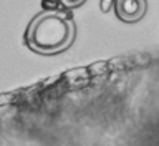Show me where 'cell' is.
Here are the masks:
<instances>
[{"mask_svg": "<svg viewBox=\"0 0 159 146\" xmlns=\"http://www.w3.org/2000/svg\"><path fill=\"white\" fill-rule=\"evenodd\" d=\"M66 40V25L60 18L42 20L35 30V43L42 47H57Z\"/></svg>", "mask_w": 159, "mask_h": 146, "instance_id": "obj_1", "label": "cell"}, {"mask_svg": "<svg viewBox=\"0 0 159 146\" xmlns=\"http://www.w3.org/2000/svg\"><path fill=\"white\" fill-rule=\"evenodd\" d=\"M143 12V2L141 0H119L118 2V13L126 20H134Z\"/></svg>", "mask_w": 159, "mask_h": 146, "instance_id": "obj_2", "label": "cell"}, {"mask_svg": "<svg viewBox=\"0 0 159 146\" xmlns=\"http://www.w3.org/2000/svg\"><path fill=\"white\" fill-rule=\"evenodd\" d=\"M71 2H78V0H71Z\"/></svg>", "mask_w": 159, "mask_h": 146, "instance_id": "obj_10", "label": "cell"}, {"mask_svg": "<svg viewBox=\"0 0 159 146\" xmlns=\"http://www.w3.org/2000/svg\"><path fill=\"white\" fill-rule=\"evenodd\" d=\"M109 70L111 68H109L108 62H96L88 67V73H89V77H104Z\"/></svg>", "mask_w": 159, "mask_h": 146, "instance_id": "obj_3", "label": "cell"}, {"mask_svg": "<svg viewBox=\"0 0 159 146\" xmlns=\"http://www.w3.org/2000/svg\"><path fill=\"white\" fill-rule=\"evenodd\" d=\"M89 73H88V68H73L66 72L63 75V80L66 82H73V80H80V78H88Z\"/></svg>", "mask_w": 159, "mask_h": 146, "instance_id": "obj_4", "label": "cell"}, {"mask_svg": "<svg viewBox=\"0 0 159 146\" xmlns=\"http://www.w3.org/2000/svg\"><path fill=\"white\" fill-rule=\"evenodd\" d=\"M91 77H88V78H80V80H73V82H68V87L70 88H81V87H86V85H89V80Z\"/></svg>", "mask_w": 159, "mask_h": 146, "instance_id": "obj_5", "label": "cell"}, {"mask_svg": "<svg viewBox=\"0 0 159 146\" xmlns=\"http://www.w3.org/2000/svg\"><path fill=\"white\" fill-rule=\"evenodd\" d=\"M113 2H114V0H101V10H103V12H108V10L111 8Z\"/></svg>", "mask_w": 159, "mask_h": 146, "instance_id": "obj_8", "label": "cell"}, {"mask_svg": "<svg viewBox=\"0 0 159 146\" xmlns=\"http://www.w3.org/2000/svg\"><path fill=\"white\" fill-rule=\"evenodd\" d=\"M53 2H60V0H53Z\"/></svg>", "mask_w": 159, "mask_h": 146, "instance_id": "obj_9", "label": "cell"}, {"mask_svg": "<svg viewBox=\"0 0 159 146\" xmlns=\"http://www.w3.org/2000/svg\"><path fill=\"white\" fill-rule=\"evenodd\" d=\"M13 101V97L12 95H0V108L5 106V105L12 103Z\"/></svg>", "mask_w": 159, "mask_h": 146, "instance_id": "obj_6", "label": "cell"}, {"mask_svg": "<svg viewBox=\"0 0 159 146\" xmlns=\"http://www.w3.org/2000/svg\"><path fill=\"white\" fill-rule=\"evenodd\" d=\"M58 3H60V2H53V0H43V7L48 8V10L58 8Z\"/></svg>", "mask_w": 159, "mask_h": 146, "instance_id": "obj_7", "label": "cell"}]
</instances>
